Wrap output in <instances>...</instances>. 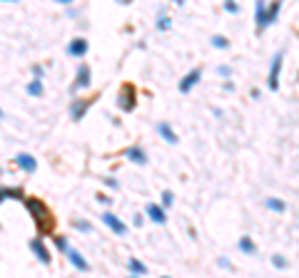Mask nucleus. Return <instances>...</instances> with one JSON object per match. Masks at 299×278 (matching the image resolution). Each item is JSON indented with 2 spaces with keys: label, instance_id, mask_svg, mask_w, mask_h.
Returning <instances> with one entry per match:
<instances>
[{
  "label": "nucleus",
  "instance_id": "6e6552de",
  "mask_svg": "<svg viewBox=\"0 0 299 278\" xmlns=\"http://www.w3.org/2000/svg\"><path fill=\"white\" fill-rule=\"evenodd\" d=\"M200 77H202V70H200V67H195V70H192L190 75H185V80L180 82V92H190V87H195Z\"/></svg>",
  "mask_w": 299,
  "mask_h": 278
},
{
  "label": "nucleus",
  "instance_id": "f8f14e48",
  "mask_svg": "<svg viewBox=\"0 0 299 278\" xmlns=\"http://www.w3.org/2000/svg\"><path fill=\"white\" fill-rule=\"evenodd\" d=\"M90 105H92L90 100H77V102L70 107V114H73V119H82V114H85V110H87Z\"/></svg>",
  "mask_w": 299,
  "mask_h": 278
},
{
  "label": "nucleus",
  "instance_id": "9d476101",
  "mask_svg": "<svg viewBox=\"0 0 299 278\" xmlns=\"http://www.w3.org/2000/svg\"><path fill=\"white\" fill-rule=\"evenodd\" d=\"M65 253H68L70 263H73V266H75L77 271H90V263H87V261H85V258H82V256H80L77 251H75V248H68Z\"/></svg>",
  "mask_w": 299,
  "mask_h": 278
},
{
  "label": "nucleus",
  "instance_id": "39448f33",
  "mask_svg": "<svg viewBox=\"0 0 299 278\" xmlns=\"http://www.w3.org/2000/svg\"><path fill=\"white\" fill-rule=\"evenodd\" d=\"M90 77H92V75H90V67H87V65H80L73 90H85V87H90Z\"/></svg>",
  "mask_w": 299,
  "mask_h": 278
},
{
  "label": "nucleus",
  "instance_id": "423d86ee",
  "mask_svg": "<svg viewBox=\"0 0 299 278\" xmlns=\"http://www.w3.org/2000/svg\"><path fill=\"white\" fill-rule=\"evenodd\" d=\"M102 221H105V223H107V226H110V228H112V231H115L117 236L127 233V226H125V223H122V221H120V219H117L115 214H110V211H107V214L102 216Z\"/></svg>",
  "mask_w": 299,
  "mask_h": 278
},
{
  "label": "nucleus",
  "instance_id": "6ab92c4d",
  "mask_svg": "<svg viewBox=\"0 0 299 278\" xmlns=\"http://www.w3.org/2000/svg\"><path fill=\"white\" fill-rule=\"evenodd\" d=\"M212 45H215V48H220V50H224V48L229 45V40H227V38H222V35H215V38H212Z\"/></svg>",
  "mask_w": 299,
  "mask_h": 278
},
{
  "label": "nucleus",
  "instance_id": "f03ea898",
  "mask_svg": "<svg viewBox=\"0 0 299 278\" xmlns=\"http://www.w3.org/2000/svg\"><path fill=\"white\" fill-rule=\"evenodd\" d=\"M279 8H282L279 3H272V10H267V3H257V25H259V28H267L269 23H274Z\"/></svg>",
  "mask_w": 299,
  "mask_h": 278
},
{
  "label": "nucleus",
  "instance_id": "ddd939ff",
  "mask_svg": "<svg viewBox=\"0 0 299 278\" xmlns=\"http://www.w3.org/2000/svg\"><path fill=\"white\" fill-rule=\"evenodd\" d=\"M147 216L152 219L155 223H165V211L157 204H147Z\"/></svg>",
  "mask_w": 299,
  "mask_h": 278
},
{
  "label": "nucleus",
  "instance_id": "f257e3e1",
  "mask_svg": "<svg viewBox=\"0 0 299 278\" xmlns=\"http://www.w3.org/2000/svg\"><path fill=\"white\" fill-rule=\"evenodd\" d=\"M25 206H28V211H30V216L35 219V226L40 228V231H53V226H55V221H53V214H50V209L40 201V199H25Z\"/></svg>",
  "mask_w": 299,
  "mask_h": 278
},
{
  "label": "nucleus",
  "instance_id": "4468645a",
  "mask_svg": "<svg viewBox=\"0 0 299 278\" xmlns=\"http://www.w3.org/2000/svg\"><path fill=\"white\" fill-rule=\"evenodd\" d=\"M125 154H127V159L135 162V164H147V157H145V152H142L140 147H130Z\"/></svg>",
  "mask_w": 299,
  "mask_h": 278
},
{
  "label": "nucleus",
  "instance_id": "2eb2a0df",
  "mask_svg": "<svg viewBox=\"0 0 299 278\" xmlns=\"http://www.w3.org/2000/svg\"><path fill=\"white\" fill-rule=\"evenodd\" d=\"M157 132L162 134V139H165V142H170V144H177V134H175V132H172V129H170L165 122H160V124H157Z\"/></svg>",
  "mask_w": 299,
  "mask_h": 278
},
{
  "label": "nucleus",
  "instance_id": "a211bd4d",
  "mask_svg": "<svg viewBox=\"0 0 299 278\" xmlns=\"http://www.w3.org/2000/svg\"><path fill=\"white\" fill-rule=\"evenodd\" d=\"M239 248H242V253H254V243H252V241H249L247 236H244V238L239 241Z\"/></svg>",
  "mask_w": 299,
  "mask_h": 278
},
{
  "label": "nucleus",
  "instance_id": "412c9836",
  "mask_svg": "<svg viewBox=\"0 0 299 278\" xmlns=\"http://www.w3.org/2000/svg\"><path fill=\"white\" fill-rule=\"evenodd\" d=\"M267 206H269V209H274V211H284V209H287L279 199H267Z\"/></svg>",
  "mask_w": 299,
  "mask_h": 278
},
{
  "label": "nucleus",
  "instance_id": "1a4fd4ad",
  "mask_svg": "<svg viewBox=\"0 0 299 278\" xmlns=\"http://www.w3.org/2000/svg\"><path fill=\"white\" fill-rule=\"evenodd\" d=\"M85 53H87V40H82V38H77L68 45V55H73V57H82Z\"/></svg>",
  "mask_w": 299,
  "mask_h": 278
},
{
  "label": "nucleus",
  "instance_id": "4be33fe9",
  "mask_svg": "<svg viewBox=\"0 0 299 278\" xmlns=\"http://www.w3.org/2000/svg\"><path fill=\"white\" fill-rule=\"evenodd\" d=\"M172 199H175V196H172V191H162V204H165V206H170V204H172Z\"/></svg>",
  "mask_w": 299,
  "mask_h": 278
},
{
  "label": "nucleus",
  "instance_id": "bb28decb",
  "mask_svg": "<svg viewBox=\"0 0 299 278\" xmlns=\"http://www.w3.org/2000/svg\"><path fill=\"white\" fill-rule=\"evenodd\" d=\"M130 278H137V276H130Z\"/></svg>",
  "mask_w": 299,
  "mask_h": 278
},
{
  "label": "nucleus",
  "instance_id": "f3484780",
  "mask_svg": "<svg viewBox=\"0 0 299 278\" xmlns=\"http://www.w3.org/2000/svg\"><path fill=\"white\" fill-rule=\"evenodd\" d=\"M28 95L40 97V95H43V82H40V80H33V82L28 85Z\"/></svg>",
  "mask_w": 299,
  "mask_h": 278
},
{
  "label": "nucleus",
  "instance_id": "a878e982",
  "mask_svg": "<svg viewBox=\"0 0 299 278\" xmlns=\"http://www.w3.org/2000/svg\"><path fill=\"white\" fill-rule=\"evenodd\" d=\"M0 119H3V110H0Z\"/></svg>",
  "mask_w": 299,
  "mask_h": 278
},
{
  "label": "nucleus",
  "instance_id": "dca6fc26",
  "mask_svg": "<svg viewBox=\"0 0 299 278\" xmlns=\"http://www.w3.org/2000/svg\"><path fill=\"white\" fill-rule=\"evenodd\" d=\"M8 196H13V199H23V191H20V189H0V204H3Z\"/></svg>",
  "mask_w": 299,
  "mask_h": 278
},
{
  "label": "nucleus",
  "instance_id": "b1692460",
  "mask_svg": "<svg viewBox=\"0 0 299 278\" xmlns=\"http://www.w3.org/2000/svg\"><path fill=\"white\" fill-rule=\"evenodd\" d=\"M224 10H227V13H237V5H234V3H227Z\"/></svg>",
  "mask_w": 299,
  "mask_h": 278
},
{
  "label": "nucleus",
  "instance_id": "5701e85b",
  "mask_svg": "<svg viewBox=\"0 0 299 278\" xmlns=\"http://www.w3.org/2000/svg\"><path fill=\"white\" fill-rule=\"evenodd\" d=\"M272 261H274V266H277V268H287V261H284L282 256H274Z\"/></svg>",
  "mask_w": 299,
  "mask_h": 278
},
{
  "label": "nucleus",
  "instance_id": "aec40b11",
  "mask_svg": "<svg viewBox=\"0 0 299 278\" xmlns=\"http://www.w3.org/2000/svg\"><path fill=\"white\" fill-rule=\"evenodd\" d=\"M130 268H132L135 273H145V271H147V266H145V263H140L137 258H130Z\"/></svg>",
  "mask_w": 299,
  "mask_h": 278
},
{
  "label": "nucleus",
  "instance_id": "7ed1b4c3",
  "mask_svg": "<svg viewBox=\"0 0 299 278\" xmlns=\"http://www.w3.org/2000/svg\"><path fill=\"white\" fill-rule=\"evenodd\" d=\"M117 107H120L122 112H130V110L135 107V90H132L130 85H125V87L120 90V97H117Z\"/></svg>",
  "mask_w": 299,
  "mask_h": 278
},
{
  "label": "nucleus",
  "instance_id": "cd10ccee",
  "mask_svg": "<svg viewBox=\"0 0 299 278\" xmlns=\"http://www.w3.org/2000/svg\"><path fill=\"white\" fill-rule=\"evenodd\" d=\"M165 278H167V276H165Z\"/></svg>",
  "mask_w": 299,
  "mask_h": 278
},
{
  "label": "nucleus",
  "instance_id": "0eeeda50",
  "mask_svg": "<svg viewBox=\"0 0 299 278\" xmlns=\"http://www.w3.org/2000/svg\"><path fill=\"white\" fill-rule=\"evenodd\" d=\"M30 251L38 256V261H40V263H50V253H48V248L43 246V241H40V238H33V241H30Z\"/></svg>",
  "mask_w": 299,
  "mask_h": 278
},
{
  "label": "nucleus",
  "instance_id": "393cba45",
  "mask_svg": "<svg viewBox=\"0 0 299 278\" xmlns=\"http://www.w3.org/2000/svg\"><path fill=\"white\" fill-rule=\"evenodd\" d=\"M58 248H63V251H68V241H65V238H58Z\"/></svg>",
  "mask_w": 299,
  "mask_h": 278
},
{
  "label": "nucleus",
  "instance_id": "9b49d317",
  "mask_svg": "<svg viewBox=\"0 0 299 278\" xmlns=\"http://www.w3.org/2000/svg\"><path fill=\"white\" fill-rule=\"evenodd\" d=\"M15 162H18V167H20L23 171H35V167H38V164H35V159H33L30 154H25V152H23V154H18V157H15Z\"/></svg>",
  "mask_w": 299,
  "mask_h": 278
},
{
  "label": "nucleus",
  "instance_id": "20e7f679",
  "mask_svg": "<svg viewBox=\"0 0 299 278\" xmlns=\"http://www.w3.org/2000/svg\"><path fill=\"white\" fill-rule=\"evenodd\" d=\"M282 60H284V53H277L274 60H272V72H269V90H277L279 87V70H282Z\"/></svg>",
  "mask_w": 299,
  "mask_h": 278
}]
</instances>
